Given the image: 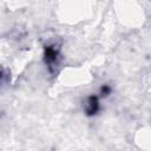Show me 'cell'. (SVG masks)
Wrapping results in <instances>:
<instances>
[{
  "mask_svg": "<svg viewBox=\"0 0 151 151\" xmlns=\"http://www.w3.org/2000/svg\"><path fill=\"white\" fill-rule=\"evenodd\" d=\"M44 60H45V64H46L48 71L51 73H53L54 70L58 67L59 60H60V51H59V47L57 45H54V44L45 46Z\"/></svg>",
  "mask_w": 151,
  "mask_h": 151,
  "instance_id": "obj_1",
  "label": "cell"
},
{
  "mask_svg": "<svg viewBox=\"0 0 151 151\" xmlns=\"http://www.w3.org/2000/svg\"><path fill=\"white\" fill-rule=\"evenodd\" d=\"M84 111H85L86 116H88V117L96 116L99 111V98L94 94L88 96L86 98V101L84 105Z\"/></svg>",
  "mask_w": 151,
  "mask_h": 151,
  "instance_id": "obj_2",
  "label": "cell"
},
{
  "mask_svg": "<svg viewBox=\"0 0 151 151\" xmlns=\"http://www.w3.org/2000/svg\"><path fill=\"white\" fill-rule=\"evenodd\" d=\"M110 93H111V87L107 84H105V85H103L100 87V94H101V97H107Z\"/></svg>",
  "mask_w": 151,
  "mask_h": 151,
  "instance_id": "obj_3",
  "label": "cell"
}]
</instances>
